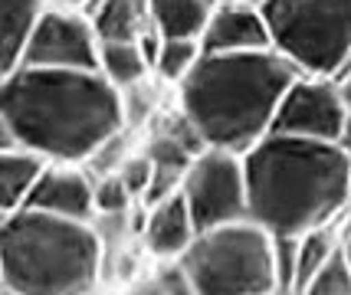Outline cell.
Wrapping results in <instances>:
<instances>
[{
  "instance_id": "cell-1",
  "label": "cell",
  "mask_w": 351,
  "mask_h": 295,
  "mask_svg": "<svg viewBox=\"0 0 351 295\" xmlns=\"http://www.w3.org/2000/svg\"><path fill=\"white\" fill-rule=\"evenodd\" d=\"M125 125L122 89L99 69L20 66L0 82L3 148H30L53 164H89Z\"/></svg>"
},
{
  "instance_id": "cell-2",
  "label": "cell",
  "mask_w": 351,
  "mask_h": 295,
  "mask_svg": "<svg viewBox=\"0 0 351 295\" xmlns=\"http://www.w3.org/2000/svg\"><path fill=\"white\" fill-rule=\"evenodd\" d=\"M250 220L273 236L328 227L351 201V157L335 141L276 135L243 155Z\"/></svg>"
},
{
  "instance_id": "cell-3",
  "label": "cell",
  "mask_w": 351,
  "mask_h": 295,
  "mask_svg": "<svg viewBox=\"0 0 351 295\" xmlns=\"http://www.w3.org/2000/svg\"><path fill=\"white\" fill-rule=\"evenodd\" d=\"M302 76L282 53H204L178 86V109L197 125L207 148L246 155L273 131L276 112Z\"/></svg>"
},
{
  "instance_id": "cell-4",
  "label": "cell",
  "mask_w": 351,
  "mask_h": 295,
  "mask_svg": "<svg viewBox=\"0 0 351 295\" xmlns=\"http://www.w3.org/2000/svg\"><path fill=\"white\" fill-rule=\"evenodd\" d=\"M102 276V236L92 223L14 210L0 223V279L14 295H89Z\"/></svg>"
},
{
  "instance_id": "cell-5",
  "label": "cell",
  "mask_w": 351,
  "mask_h": 295,
  "mask_svg": "<svg viewBox=\"0 0 351 295\" xmlns=\"http://www.w3.org/2000/svg\"><path fill=\"white\" fill-rule=\"evenodd\" d=\"M181 269L194 295H276V236L253 220H237L197 233L187 246Z\"/></svg>"
},
{
  "instance_id": "cell-6",
  "label": "cell",
  "mask_w": 351,
  "mask_h": 295,
  "mask_svg": "<svg viewBox=\"0 0 351 295\" xmlns=\"http://www.w3.org/2000/svg\"><path fill=\"white\" fill-rule=\"evenodd\" d=\"M273 49L306 73L335 79L351 56V0H260Z\"/></svg>"
},
{
  "instance_id": "cell-7",
  "label": "cell",
  "mask_w": 351,
  "mask_h": 295,
  "mask_svg": "<svg viewBox=\"0 0 351 295\" xmlns=\"http://www.w3.org/2000/svg\"><path fill=\"white\" fill-rule=\"evenodd\" d=\"M181 194L197 230L227 227L237 220H250V190H246V164L243 155L223 148L200 151L184 174Z\"/></svg>"
},
{
  "instance_id": "cell-8",
  "label": "cell",
  "mask_w": 351,
  "mask_h": 295,
  "mask_svg": "<svg viewBox=\"0 0 351 295\" xmlns=\"http://www.w3.org/2000/svg\"><path fill=\"white\" fill-rule=\"evenodd\" d=\"M102 40L92 27V16L79 7L53 3L40 20L36 33L23 49L20 66L36 69H99ZM16 66V69H20Z\"/></svg>"
},
{
  "instance_id": "cell-9",
  "label": "cell",
  "mask_w": 351,
  "mask_h": 295,
  "mask_svg": "<svg viewBox=\"0 0 351 295\" xmlns=\"http://www.w3.org/2000/svg\"><path fill=\"white\" fill-rule=\"evenodd\" d=\"M348 105L341 99L335 79L328 76H302L289 86L282 105L276 112L273 131L276 135H292V138H315L335 141L348 122Z\"/></svg>"
},
{
  "instance_id": "cell-10",
  "label": "cell",
  "mask_w": 351,
  "mask_h": 295,
  "mask_svg": "<svg viewBox=\"0 0 351 295\" xmlns=\"http://www.w3.org/2000/svg\"><path fill=\"white\" fill-rule=\"evenodd\" d=\"M204 53H253L273 49L269 23L260 0H217L210 20L200 33Z\"/></svg>"
},
{
  "instance_id": "cell-11",
  "label": "cell",
  "mask_w": 351,
  "mask_h": 295,
  "mask_svg": "<svg viewBox=\"0 0 351 295\" xmlns=\"http://www.w3.org/2000/svg\"><path fill=\"white\" fill-rule=\"evenodd\" d=\"M27 207L53 217L92 223L95 214V177L82 164H49Z\"/></svg>"
},
{
  "instance_id": "cell-12",
  "label": "cell",
  "mask_w": 351,
  "mask_h": 295,
  "mask_svg": "<svg viewBox=\"0 0 351 295\" xmlns=\"http://www.w3.org/2000/svg\"><path fill=\"white\" fill-rule=\"evenodd\" d=\"M197 223L194 214L184 201V194H174L168 201L152 203L145 207V217H141V243L152 253L154 259L161 263H178L187 246L197 240Z\"/></svg>"
},
{
  "instance_id": "cell-13",
  "label": "cell",
  "mask_w": 351,
  "mask_h": 295,
  "mask_svg": "<svg viewBox=\"0 0 351 295\" xmlns=\"http://www.w3.org/2000/svg\"><path fill=\"white\" fill-rule=\"evenodd\" d=\"M56 0H0V76L23 62V49Z\"/></svg>"
},
{
  "instance_id": "cell-14",
  "label": "cell",
  "mask_w": 351,
  "mask_h": 295,
  "mask_svg": "<svg viewBox=\"0 0 351 295\" xmlns=\"http://www.w3.org/2000/svg\"><path fill=\"white\" fill-rule=\"evenodd\" d=\"M53 161H46L43 155H36L30 148H0V207L3 214L23 210L30 203L36 184L43 181V174L49 171Z\"/></svg>"
},
{
  "instance_id": "cell-15",
  "label": "cell",
  "mask_w": 351,
  "mask_h": 295,
  "mask_svg": "<svg viewBox=\"0 0 351 295\" xmlns=\"http://www.w3.org/2000/svg\"><path fill=\"white\" fill-rule=\"evenodd\" d=\"M86 14L92 16V27L102 43L138 40L152 27L148 0H89Z\"/></svg>"
},
{
  "instance_id": "cell-16",
  "label": "cell",
  "mask_w": 351,
  "mask_h": 295,
  "mask_svg": "<svg viewBox=\"0 0 351 295\" xmlns=\"http://www.w3.org/2000/svg\"><path fill=\"white\" fill-rule=\"evenodd\" d=\"M217 0H148L152 27L161 36L200 40Z\"/></svg>"
},
{
  "instance_id": "cell-17",
  "label": "cell",
  "mask_w": 351,
  "mask_h": 295,
  "mask_svg": "<svg viewBox=\"0 0 351 295\" xmlns=\"http://www.w3.org/2000/svg\"><path fill=\"white\" fill-rule=\"evenodd\" d=\"M99 73L115 86V89H135L141 82L154 76L152 62L145 56V49L138 47V40H125V43H102V56H99Z\"/></svg>"
},
{
  "instance_id": "cell-18",
  "label": "cell",
  "mask_w": 351,
  "mask_h": 295,
  "mask_svg": "<svg viewBox=\"0 0 351 295\" xmlns=\"http://www.w3.org/2000/svg\"><path fill=\"white\" fill-rule=\"evenodd\" d=\"M204 60V47L200 40H178V36H165L158 60H154V79L168 82V86H181L184 79L197 69Z\"/></svg>"
},
{
  "instance_id": "cell-19",
  "label": "cell",
  "mask_w": 351,
  "mask_h": 295,
  "mask_svg": "<svg viewBox=\"0 0 351 295\" xmlns=\"http://www.w3.org/2000/svg\"><path fill=\"white\" fill-rule=\"evenodd\" d=\"M338 249H341V243H338L335 236H332V230H328V227H322V230H312V233L299 236V269H295V292H299L302 285H308V282L315 279L325 266L335 259Z\"/></svg>"
},
{
  "instance_id": "cell-20",
  "label": "cell",
  "mask_w": 351,
  "mask_h": 295,
  "mask_svg": "<svg viewBox=\"0 0 351 295\" xmlns=\"http://www.w3.org/2000/svg\"><path fill=\"white\" fill-rule=\"evenodd\" d=\"M135 203V194L128 190L122 174H99L95 177V214L99 217H122Z\"/></svg>"
},
{
  "instance_id": "cell-21",
  "label": "cell",
  "mask_w": 351,
  "mask_h": 295,
  "mask_svg": "<svg viewBox=\"0 0 351 295\" xmlns=\"http://www.w3.org/2000/svg\"><path fill=\"white\" fill-rule=\"evenodd\" d=\"M295 295H351V269L345 263V256H341V249H338L335 259Z\"/></svg>"
},
{
  "instance_id": "cell-22",
  "label": "cell",
  "mask_w": 351,
  "mask_h": 295,
  "mask_svg": "<svg viewBox=\"0 0 351 295\" xmlns=\"http://www.w3.org/2000/svg\"><path fill=\"white\" fill-rule=\"evenodd\" d=\"M295 269H299V236H276V272L282 292H295Z\"/></svg>"
},
{
  "instance_id": "cell-23",
  "label": "cell",
  "mask_w": 351,
  "mask_h": 295,
  "mask_svg": "<svg viewBox=\"0 0 351 295\" xmlns=\"http://www.w3.org/2000/svg\"><path fill=\"white\" fill-rule=\"evenodd\" d=\"M122 181L128 184V190L135 194V201H145V194H148V187H152L154 181V164H152V157L145 155H132L128 161L122 164Z\"/></svg>"
},
{
  "instance_id": "cell-24",
  "label": "cell",
  "mask_w": 351,
  "mask_h": 295,
  "mask_svg": "<svg viewBox=\"0 0 351 295\" xmlns=\"http://www.w3.org/2000/svg\"><path fill=\"white\" fill-rule=\"evenodd\" d=\"M125 295H171V292L161 285V279L154 276V279H148V282H138V285H132Z\"/></svg>"
},
{
  "instance_id": "cell-25",
  "label": "cell",
  "mask_w": 351,
  "mask_h": 295,
  "mask_svg": "<svg viewBox=\"0 0 351 295\" xmlns=\"http://www.w3.org/2000/svg\"><path fill=\"white\" fill-rule=\"evenodd\" d=\"M335 82H338V89H341V99H345V105H348V112H351V69H348V73H341Z\"/></svg>"
},
{
  "instance_id": "cell-26",
  "label": "cell",
  "mask_w": 351,
  "mask_h": 295,
  "mask_svg": "<svg viewBox=\"0 0 351 295\" xmlns=\"http://www.w3.org/2000/svg\"><path fill=\"white\" fill-rule=\"evenodd\" d=\"M338 144H341V151L351 157V115H348V122H345V128H341V135H338Z\"/></svg>"
},
{
  "instance_id": "cell-27",
  "label": "cell",
  "mask_w": 351,
  "mask_h": 295,
  "mask_svg": "<svg viewBox=\"0 0 351 295\" xmlns=\"http://www.w3.org/2000/svg\"><path fill=\"white\" fill-rule=\"evenodd\" d=\"M341 256H345V263H348V269H351V233L341 240Z\"/></svg>"
},
{
  "instance_id": "cell-28",
  "label": "cell",
  "mask_w": 351,
  "mask_h": 295,
  "mask_svg": "<svg viewBox=\"0 0 351 295\" xmlns=\"http://www.w3.org/2000/svg\"><path fill=\"white\" fill-rule=\"evenodd\" d=\"M56 3H66V7H79V10H86V7H89V0H56Z\"/></svg>"
},
{
  "instance_id": "cell-29",
  "label": "cell",
  "mask_w": 351,
  "mask_h": 295,
  "mask_svg": "<svg viewBox=\"0 0 351 295\" xmlns=\"http://www.w3.org/2000/svg\"><path fill=\"white\" fill-rule=\"evenodd\" d=\"M276 295H295V292H276Z\"/></svg>"
},
{
  "instance_id": "cell-30",
  "label": "cell",
  "mask_w": 351,
  "mask_h": 295,
  "mask_svg": "<svg viewBox=\"0 0 351 295\" xmlns=\"http://www.w3.org/2000/svg\"><path fill=\"white\" fill-rule=\"evenodd\" d=\"M3 295H14V292H7V289H3Z\"/></svg>"
}]
</instances>
